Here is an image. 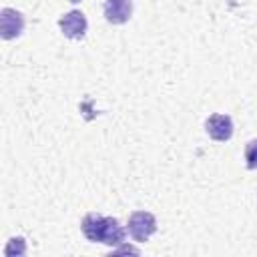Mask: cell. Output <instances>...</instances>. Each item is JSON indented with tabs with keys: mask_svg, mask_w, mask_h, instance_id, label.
I'll use <instances>...</instances> for the list:
<instances>
[{
	"mask_svg": "<svg viewBox=\"0 0 257 257\" xmlns=\"http://www.w3.org/2000/svg\"><path fill=\"white\" fill-rule=\"evenodd\" d=\"M126 231L137 243H145L157 231V219L149 211H135L128 215Z\"/></svg>",
	"mask_w": 257,
	"mask_h": 257,
	"instance_id": "7a4b0ae2",
	"label": "cell"
},
{
	"mask_svg": "<svg viewBox=\"0 0 257 257\" xmlns=\"http://www.w3.org/2000/svg\"><path fill=\"white\" fill-rule=\"evenodd\" d=\"M58 26L62 30V34L70 40H80L84 38L86 34V28H88V22H86V16L80 12V10H70L66 12L64 16H60L58 20Z\"/></svg>",
	"mask_w": 257,
	"mask_h": 257,
	"instance_id": "3957f363",
	"label": "cell"
},
{
	"mask_svg": "<svg viewBox=\"0 0 257 257\" xmlns=\"http://www.w3.org/2000/svg\"><path fill=\"white\" fill-rule=\"evenodd\" d=\"M24 30V16L16 8H2L0 10V36L4 40L18 38Z\"/></svg>",
	"mask_w": 257,
	"mask_h": 257,
	"instance_id": "277c9868",
	"label": "cell"
},
{
	"mask_svg": "<svg viewBox=\"0 0 257 257\" xmlns=\"http://www.w3.org/2000/svg\"><path fill=\"white\" fill-rule=\"evenodd\" d=\"M80 229H82V233H84V237L88 241H92V243H104L108 247H114V245L124 243V237H126V231L118 223V219H114V217H102L98 213L84 215V219L80 223Z\"/></svg>",
	"mask_w": 257,
	"mask_h": 257,
	"instance_id": "6da1fadb",
	"label": "cell"
},
{
	"mask_svg": "<svg viewBox=\"0 0 257 257\" xmlns=\"http://www.w3.org/2000/svg\"><path fill=\"white\" fill-rule=\"evenodd\" d=\"M68 2H72V4H78V2H82V0H68Z\"/></svg>",
	"mask_w": 257,
	"mask_h": 257,
	"instance_id": "9c48e42d",
	"label": "cell"
},
{
	"mask_svg": "<svg viewBox=\"0 0 257 257\" xmlns=\"http://www.w3.org/2000/svg\"><path fill=\"white\" fill-rule=\"evenodd\" d=\"M14 249H16L18 255H24V253H26V243H24L22 237H14V239H10V243H8V247L4 249V253H6V255H12Z\"/></svg>",
	"mask_w": 257,
	"mask_h": 257,
	"instance_id": "ba28073f",
	"label": "cell"
},
{
	"mask_svg": "<svg viewBox=\"0 0 257 257\" xmlns=\"http://www.w3.org/2000/svg\"><path fill=\"white\" fill-rule=\"evenodd\" d=\"M205 131L213 141L225 143L233 137V120L229 114H211L205 120Z\"/></svg>",
	"mask_w": 257,
	"mask_h": 257,
	"instance_id": "5b68a950",
	"label": "cell"
},
{
	"mask_svg": "<svg viewBox=\"0 0 257 257\" xmlns=\"http://www.w3.org/2000/svg\"><path fill=\"white\" fill-rule=\"evenodd\" d=\"M133 14V0H104V18L110 24H124Z\"/></svg>",
	"mask_w": 257,
	"mask_h": 257,
	"instance_id": "8992f818",
	"label": "cell"
},
{
	"mask_svg": "<svg viewBox=\"0 0 257 257\" xmlns=\"http://www.w3.org/2000/svg\"><path fill=\"white\" fill-rule=\"evenodd\" d=\"M245 165L249 171L257 169V139H251L245 145Z\"/></svg>",
	"mask_w": 257,
	"mask_h": 257,
	"instance_id": "52a82bcc",
	"label": "cell"
}]
</instances>
